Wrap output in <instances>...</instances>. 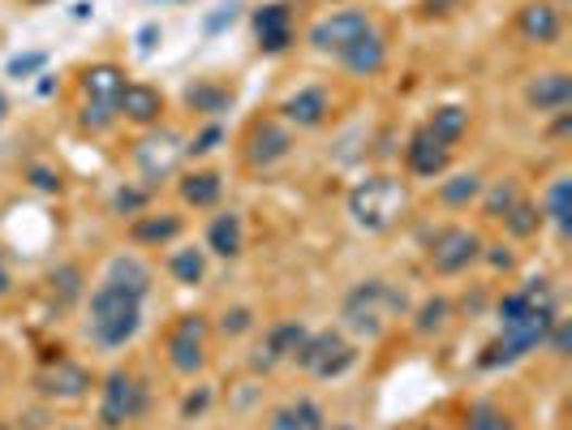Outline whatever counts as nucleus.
<instances>
[{"mask_svg": "<svg viewBox=\"0 0 572 430\" xmlns=\"http://www.w3.org/2000/svg\"><path fill=\"white\" fill-rule=\"evenodd\" d=\"M405 164H409V173L414 177H444L448 173V164H453V147H444L427 125L409 138V147H405Z\"/></svg>", "mask_w": 572, "mask_h": 430, "instance_id": "11", "label": "nucleus"}, {"mask_svg": "<svg viewBox=\"0 0 572 430\" xmlns=\"http://www.w3.org/2000/svg\"><path fill=\"white\" fill-rule=\"evenodd\" d=\"M289 409H293V418H297V427H302V430H323V427H328V422H323V409H319L310 396L293 401Z\"/></svg>", "mask_w": 572, "mask_h": 430, "instance_id": "37", "label": "nucleus"}, {"mask_svg": "<svg viewBox=\"0 0 572 430\" xmlns=\"http://www.w3.org/2000/svg\"><path fill=\"white\" fill-rule=\"evenodd\" d=\"M465 430H512V422H508V414H504L499 405L478 401V405L469 409V418H465Z\"/></svg>", "mask_w": 572, "mask_h": 430, "instance_id": "32", "label": "nucleus"}, {"mask_svg": "<svg viewBox=\"0 0 572 430\" xmlns=\"http://www.w3.org/2000/svg\"><path fill=\"white\" fill-rule=\"evenodd\" d=\"M220 142H225V125H216V121H212L207 129H199V134L186 142V155H194V160H199V155H212Z\"/></svg>", "mask_w": 572, "mask_h": 430, "instance_id": "34", "label": "nucleus"}, {"mask_svg": "<svg viewBox=\"0 0 572 430\" xmlns=\"http://www.w3.org/2000/svg\"><path fill=\"white\" fill-rule=\"evenodd\" d=\"M220 100H225L220 91H190V104H194V108H207V112L220 104Z\"/></svg>", "mask_w": 572, "mask_h": 430, "instance_id": "45", "label": "nucleus"}, {"mask_svg": "<svg viewBox=\"0 0 572 430\" xmlns=\"http://www.w3.org/2000/svg\"><path fill=\"white\" fill-rule=\"evenodd\" d=\"M220 194H225V177L220 173H190L186 181H181V203L186 207H216L220 203Z\"/></svg>", "mask_w": 572, "mask_h": 430, "instance_id": "25", "label": "nucleus"}, {"mask_svg": "<svg viewBox=\"0 0 572 430\" xmlns=\"http://www.w3.org/2000/svg\"><path fill=\"white\" fill-rule=\"evenodd\" d=\"M116 116H125L129 125H160L164 116V96L147 83H125L116 96Z\"/></svg>", "mask_w": 572, "mask_h": 430, "instance_id": "16", "label": "nucleus"}, {"mask_svg": "<svg viewBox=\"0 0 572 430\" xmlns=\"http://www.w3.org/2000/svg\"><path fill=\"white\" fill-rule=\"evenodd\" d=\"M4 116H9V100L0 96V125H4Z\"/></svg>", "mask_w": 572, "mask_h": 430, "instance_id": "49", "label": "nucleus"}, {"mask_svg": "<svg viewBox=\"0 0 572 430\" xmlns=\"http://www.w3.org/2000/svg\"><path fill=\"white\" fill-rule=\"evenodd\" d=\"M35 186H39V190H56V177L43 173V168H35Z\"/></svg>", "mask_w": 572, "mask_h": 430, "instance_id": "47", "label": "nucleus"}, {"mask_svg": "<svg viewBox=\"0 0 572 430\" xmlns=\"http://www.w3.org/2000/svg\"><path fill=\"white\" fill-rule=\"evenodd\" d=\"M181 160H186V138L177 129H151L147 138L134 142V164H138V173L151 186L164 181V177H173Z\"/></svg>", "mask_w": 572, "mask_h": 430, "instance_id": "7", "label": "nucleus"}, {"mask_svg": "<svg viewBox=\"0 0 572 430\" xmlns=\"http://www.w3.org/2000/svg\"><path fill=\"white\" fill-rule=\"evenodd\" d=\"M405 212V186L396 177H366L348 190V215L366 232H383Z\"/></svg>", "mask_w": 572, "mask_h": 430, "instance_id": "3", "label": "nucleus"}, {"mask_svg": "<svg viewBox=\"0 0 572 430\" xmlns=\"http://www.w3.org/2000/svg\"><path fill=\"white\" fill-rule=\"evenodd\" d=\"M517 30H521L525 43H556L560 30H564L560 4H556V0H530V4H521V13H517Z\"/></svg>", "mask_w": 572, "mask_h": 430, "instance_id": "12", "label": "nucleus"}, {"mask_svg": "<svg viewBox=\"0 0 572 430\" xmlns=\"http://www.w3.org/2000/svg\"><path fill=\"white\" fill-rule=\"evenodd\" d=\"M486 186H482V177L478 173H453L448 181H440V203L444 207H469V203H478V194H482Z\"/></svg>", "mask_w": 572, "mask_h": 430, "instance_id": "28", "label": "nucleus"}, {"mask_svg": "<svg viewBox=\"0 0 572 430\" xmlns=\"http://www.w3.org/2000/svg\"><path fill=\"white\" fill-rule=\"evenodd\" d=\"M336 430H353V427H336Z\"/></svg>", "mask_w": 572, "mask_h": 430, "instance_id": "53", "label": "nucleus"}, {"mask_svg": "<svg viewBox=\"0 0 572 430\" xmlns=\"http://www.w3.org/2000/svg\"><path fill=\"white\" fill-rule=\"evenodd\" d=\"M302 340H306V327H302V322H276V327L263 336V344L254 349L250 366H254V370H271V366H280V362H293V353H297Z\"/></svg>", "mask_w": 572, "mask_h": 430, "instance_id": "14", "label": "nucleus"}, {"mask_svg": "<svg viewBox=\"0 0 572 430\" xmlns=\"http://www.w3.org/2000/svg\"><path fill=\"white\" fill-rule=\"evenodd\" d=\"M387 311H405V298H396L383 280H366V284H357V289L348 293V302H344V322H348L353 331H366V336L374 340V336H383V327H387Z\"/></svg>", "mask_w": 572, "mask_h": 430, "instance_id": "5", "label": "nucleus"}, {"mask_svg": "<svg viewBox=\"0 0 572 430\" xmlns=\"http://www.w3.org/2000/svg\"><path fill=\"white\" fill-rule=\"evenodd\" d=\"M293 362H297L302 370H310L315 379H341L344 370L357 366V349L344 344L336 331H315V336L306 331V340L297 344Z\"/></svg>", "mask_w": 572, "mask_h": 430, "instance_id": "6", "label": "nucleus"}, {"mask_svg": "<svg viewBox=\"0 0 572 430\" xmlns=\"http://www.w3.org/2000/svg\"><path fill=\"white\" fill-rule=\"evenodd\" d=\"M120 87H125V69L113 65V61H100V65H91V69L82 74V96H87L91 104H113L116 108Z\"/></svg>", "mask_w": 572, "mask_h": 430, "instance_id": "23", "label": "nucleus"}, {"mask_svg": "<svg viewBox=\"0 0 572 430\" xmlns=\"http://www.w3.org/2000/svg\"><path fill=\"white\" fill-rule=\"evenodd\" d=\"M525 104L534 108V112H564L572 104V78L564 69L534 74L530 87H525Z\"/></svg>", "mask_w": 572, "mask_h": 430, "instance_id": "19", "label": "nucleus"}, {"mask_svg": "<svg viewBox=\"0 0 572 430\" xmlns=\"http://www.w3.org/2000/svg\"><path fill=\"white\" fill-rule=\"evenodd\" d=\"M142 302H147V298L120 289L113 280H100V284L91 289V319H87L91 340H96L100 349H120V344H129V340L138 336V327H142Z\"/></svg>", "mask_w": 572, "mask_h": 430, "instance_id": "2", "label": "nucleus"}, {"mask_svg": "<svg viewBox=\"0 0 572 430\" xmlns=\"http://www.w3.org/2000/svg\"><path fill=\"white\" fill-rule=\"evenodd\" d=\"M48 65V56L43 52H26V56H13L9 61V78H30L35 69H43Z\"/></svg>", "mask_w": 572, "mask_h": 430, "instance_id": "39", "label": "nucleus"}, {"mask_svg": "<svg viewBox=\"0 0 572 430\" xmlns=\"http://www.w3.org/2000/svg\"><path fill=\"white\" fill-rule=\"evenodd\" d=\"M116 121H120V116H116L113 104H91V100L82 104V125H87L91 134H104V129H113Z\"/></svg>", "mask_w": 572, "mask_h": 430, "instance_id": "35", "label": "nucleus"}, {"mask_svg": "<svg viewBox=\"0 0 572 430\" xmlns=\"http://www.w3.org/2000/svg\"><path fill=\"white\" fill-rule=\"evenodd\" d=\"M104 280H113L120 289H129V293H138V298H147L151 293V267L138 258V254H113L109 258V271H104Z\"/></svg>", "mask_w": 572, "mask_h": 430, "instance_id": "24", "label": "nucleus"}, {"mask_svg": "<svg viewBox=\"0 0 572 430\" xmlns=\"http://www.w3.org/2000/svg\"><path fill=\"white\" fill-rule=\"evenodd\" d=\"M336 61H341L348 74H357V78H374V74L387 65V39H383L379 30H366L357 43L344 48Z\"/></svg>", "mask_w": 572, "mask_h": 430, "instance_id": "20", "label": "nucleus"}, {"mask_svg": "<svg viewBox=\"0 0 572 430\" xmlns=\"http://www.w3.org/2000/svg\"><path fill=\"white\" fill-rule=\"evenodd\" d=\"M538 212L543 219H551L556 224V232L560 237H569V177H556L551 186H547V194H543V203H538Z\"/></svg>", "mask_w": 572, "mask_h": 430, "instance_id": "29", "label": "nucleus"}, {"mask_svg": "<svg viewBox=\"0 0 572 430\" xmlns=\"http://www.w3.org/2000/svg\"><path fill=\"white\" fill-rule=\"evenodd\" d=\"M328 91L323 87H302V91H293L284 104H280V121L284 125H297V129H319L323 121H328Z\"/></svg>", "mask_w": 572, "mask_h": 430, "instance_id": "18", "label": "nucleus"}, {"mask_svg": "<svg viewBox=\"0 0 572 430\" xmlns=\"http://www.w3.org/2000/svg\"><path fill=\"white\" fill-rule=\"evenodd\" d=\"M168 271H173L177 284L194 289V284H203V276H207V254L194 250V245H181V250L168 254Z\"/></svg>", "mask_w": 572, "mask_h": 430, "instance_id": "27", "label": "nucleus"}, {"mask_svg": "<svg viewBox=\"0 0 572 430\" xmlns=\"http://www.w3.org/2000/svg\"><path fill=\"white\" fill-rule=\"evenodd\" d=\"M147 409V383L129 370H113L100 388V427L104 430H120L129 422H138Z\"/></svg>", "mask_w": 572, "mask_h": 430, "instance_id": "4", "label": "nucleus"}, {"mask_svg": "<svg viewBox=\"0 0 572 430\" xmlns=\"http://www.w3.org/2000/svg\"><path fill=\"white\" fill-rule=\"evenodd\" d=\"M478 199H482V212L491 215V219H504V215L512 212V203H521V190H517V181H495Z\"/></svg>", "mask_w": 572, "mask_h": 430, "instance_id": "30", "label": "nucleus"}, {"mask_svg": "<svg viewBox=\"0 0 572 430\" xmlns=\"http://www.w3.org/2000/svg\"><path fill=\"white\" fill-rule=\"evenodd\" d=\"M212 401H216V392L203 383L199 392H190V396H186V405H181V418H199V414H207V405H212Z\"/></svg>", "mask_w": 572, "mask_h": 430, "instance_id": "41", "label": "nucleus"}, {"mask_svg": "<svg viewBox=\"0 0 572 430\" xmlns=\"http://www.w3.org/2000/svg\"><path fill=\"white\" fill-rule=\"evenodd\" d=\"M551 327H556L551 280L534 276L521 289H512L508 298H499V336L482 349L478 366L482 370H499V366H512V362L530 357L534 349H543Z\"/></svg>", "mask_w": 572, "mask_h": 430, "instance_id": "1", "label": "nucleus"}, {"mask_svg": "<svg viewBox=\"0 0 572 430\" xmlns=\"http://www.w3.org/2000/svg\"><path fill=\"white\" fill-rule=\"evenodd\" d=\"M482 258L491 263V267H512V254H508V245H482Z\"/></svg>", "mask_w": 572, "mask_h": 430, "instance_id": "43", "label": "nucleus"}, {"mask_svg": "<svg viewBox=\"0 0 572 430\" xmlns=\"http://www.w3.org/2000/svg\"><path fill=\"white\" fill-rule=\"evenodd\" d=\"M543 349H551L556 357H569V349H572L569 319H556V327H551V331H547V340H543Z\"/></svg>", "mask_w": 572, "mask_h": 430, "instance_id": "38", "label": "nucleus"}, {"mask_svg": "<svg viewBox=\"0 0 572 430\" xmlns=\"http://www.w3.org/2000/svg\"><path fill=\"white\" fill-rule=\"evenodd\" d=\"M254 35H258V48L263 52H284L293 43V13L289 4H258L254 9Z\"/></svg>", "mask_w": 572, "mask_h": 430, "instance_id": "17", "label": "nucleus"}, {"mask_svg": "<svg viewBox=\"0 0 572 430\" xmlns=\"http://www.w3.org/2000/svg\"><path fill=\"white\" fill-rule=\"evenodd\" d=\"M366 30H374V22H370L361 9H336V13H328V17H319V22L310 26V43H315L319 52L341 56L344 48L357 43Z\"/></svg>", "mask_w": 572, "mask_h": 430, "instance_id": "10", "label": "nucleus"}, {"mask_svg": "<svg viewBox=\"0 0 572 430\" xmlns=\"http://www.w3.org/2000/svg\"><path fill=\"white\" fill-rule=\"evenodd\" d=\"M267 430H302V427H297L293 409L284 405V409H271V414H267Z\"/></svg>", "mask_w": 572, "mask_h": 430, "instance_id": "42", "label": "nucleus"}, {"mask_svg": "<svg viewBox=\"0 0 572 430\" xmlns=\"http://www.w3.org/2000/svg\"><path fill=\"white\" fill-rule=\"evenodd\" d=\"M482 258V237L465 224H453V228H440L435 241H431V267L440 276H460L469 263Z\"/></svg>", "mask_w": 572, "mask_h": 430, "instance_id": "8", "label": "nucleus"}, {"mask_svg": "<svg viewBox=\"0 0 572 430\" xmlns=\"http://www.w3.org/2000/svg\"><path fill=\"white\" fill-rule=\"evenodd\" d=\"M39 392L48 401H78V396L91 392V370L78 366V362H69V357H61L56 366H48L39 375Z\"/></svg>", "mask_w": 572, "mask_h": 430, "instance_id": "13", "label": "nucleus"}, {"mask_svg": "<svg viewBox=\"0 0 572 430\" xmlns=\"http://www.w3.org/2000/svg\"><path fill=\"white\" fill-rule=\"evenodd\" d=\"M22 4H52V0H22Z\"/></svg>", "mask_w": 572, "mask_h": 430, "instance_id": "50", "label": "nucleus"}, {"mask_svg": "<svg viewBox=\"0 0 572 430\" xmlns=\"http://www.w3.org/2000/svg\"><path fill=\"white\" fill-rule=\"evenodd\" d=\"M427 129L444 142V147H457L460 138L469 134V108L460 104H440L431 112V121H427Z\"/></svg>", "mask_w": 572, "mask_h": 430, "instance_id": "26", "label": "nucleus"}, {"mask_svg": "<svg viewBox=\"0 0 572 430\" xmlns=\"http://www.w3.org/2000/svg\"><path fill=\"white\" fill-rule=\"evenodd\" d=\"M448 315H453V306H448L444 298H431V302L418 311V322H414V327H418L422 336H431V331H440V327L448 322Z\"/></svg>", "mask_w": 572, "mask_h": 430, "instance_id": "33", "label": "nucleus"}, {"mask_svg": "<svg viewBox=\"0 0 572 430\" xmlns=\"http://www.w3.org/2000/svg\"><path fill=\"white\" fill-rule=\"evenodd\" d=\"M504 228H508L512 237H521V241H525V237H534V232L543 228V212H538L534 203H525V199H521V203H512V212L504 215Z\"/></svg>", "mask_w": 572, "mask_h": 430, "instance_id": "31", "label": "nucleus"}, {"mask_svg": "<svg viewBox=\"0 0 572 430\" xmlns=\"http://www.w3.org/2000/svg\"><path fill=\"white\" fill-rule=\"evenodd\" d=\"M52 280H61V293L65 298L78 293V267H61V271H52Z\"/></svg>", "mask_w": 572, "mask_h": 430, "instance_id": "44", "label": "nucleus"}, {"mask_svg": "<svg viewBox=\"0 0 572 430\" xmlns=\"http://www.w3.org/2000/svg\"><path fill=\"white\" fill-rule=\"evenodd\" d=\"M250 327H254V315H250L245 306H237V311H225V315H220V331H225V336H241V331H250Z\"/></svg>", "mask_w": 572, "mask_h": 430, "instance_id": "40", "label": "nucleus"}, {"mask_svg": "<svg viewBox=\"0 0 572 430\" xmlns=\"http://www.w3.org/2000/svg\"><path fill=\"white\" fill-rule=\"evenodd\" d=\"M289 151H293V134H289V125H280V121H263V125H254V134H250V151H245V160H250L254 168H271V164H280Z\"/></svg>", "mask_w": 572, "mask_h": 430, "instance_id": "15", "label": "nucleus"}, {"mask_svg": "<svg viewBox=\"0 0 572 430\" xmlns=\"http://www.w3.org/2000/svg\"><path fill=\"white\" fill-rule=\"evenodd\" d=\"M560 4H564V0H560Z\"/></svg>", "mask_w": 572, "mask_h": 430, "instance_id": "54", "label": "nucleus"}, {"mask_svg": "<svg viewBox=\"0 0 572 430\" xmlns=\"http://www.w3.org/2000/svg\"><path fill=\"white\" fill-rule=\"evenodd\" d=\"M142 207H147V190H134V186H120L113 194V212L116 215H142Z\"/></svg>", "mask_w": 572, "mask_h": 430, "instance_id": "36", "label": "nucleus"}, {"mask_svg": "<svg viewBox=\"0 0 572 430\" xmlns=\"http://www.w3.org/2000/svg\"><path fill=\"white\" fill-rule=\"evenodd\" d=\"M418 430H435V427H418Z\"/></svg>", "mask_w": 572, "mask_h": 430, "instance_id": "52", "label": "nucleus"}, {"mask_svg": "<svg viewBox=\"0 0 572 430\" xmlns=\"http://www.w3.org/2000/svg\"><path fill=\"white\" fill-rule=\"evenodd\" d=\"M207 250L220 258H237L245 250V219L241 212H220L207 224Z\"/></svg>", "mask_w": 572, "mask_h": 430, "instance_id": "22", "label": "nucleus"}, {"mask_svg": "<svg viewBox=\"0 0 572 430\" xmlns=\"http://www.w3.org/2000/svg\"><path fill=\"white\" fill-rule=\"evenodd\" d=\"M207 353V322L203 315H181L168 331V366L177 375H199Z\"/></svg>", "mask_w": 572, "mask_h": 430, "instance_id": "9", "label": "nucleus"}, {"mask_svg": "<svg viewBox=\"0 0 572 430\" xmlns=\"http://www.w3.org/2000/svg\"><path fill=\"white\" fill-rule=\"evenodd\" d=\"M155 35H160V26H142V30H138V48L151 52V48H155Z\"/></svg>", "mask_w": 572, "mask_h": 430, "instance_id": "46", "label": "nucleus"}, {"mask_svg": "<svg viewBox=\"0 0 572 430\" xmlns=\"http://www.w3.org/2000/svg\"><path fill=\"white\" fill-rule=\"evenodd\" d=\"M181 215H173V212H142V215H134L129 219V241L134 245H151V250H160V245H173L177 237H181Z\"/></svg>", "mask_w": 572, "mask_h": 430, "instance_id": "21", "label": "nucleus"}, {"mask_svg": "<svg viewBox=\"0 0 572 430\" xmlns=\"http://www.w3.org/2000/svg\"><path fill=\"white\" fill-rule=\"evenodd\" d=\"M13 293V280H9V271H4V263H0V298H9Z\"/></svg>", "mask_w": 572, "mask_h": 430, "instance_id": "48", "label": "nucleus"}, {"mask_svg": "<svg viewBox=\"0 0 572 430\" xmlns=\"http://www.w3.org/2000/svg\"><path fill=\"white\" fill-rule=\"evenodd\" d=\"M56 430H78V427H56Z\"/></svg>", "mask_w": 572, "mask_h": 430, "instance_id": "51", "label": "nucleus"}]
</instances>
